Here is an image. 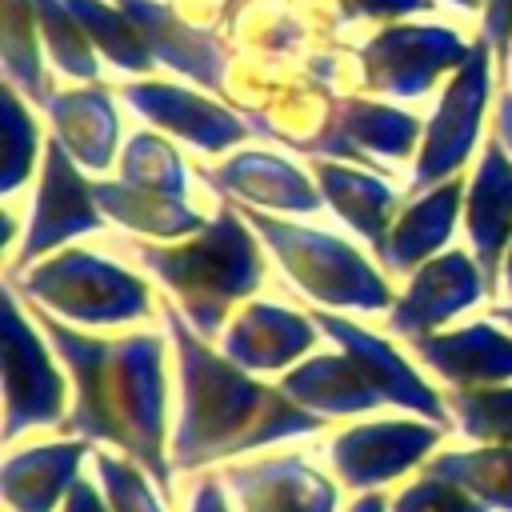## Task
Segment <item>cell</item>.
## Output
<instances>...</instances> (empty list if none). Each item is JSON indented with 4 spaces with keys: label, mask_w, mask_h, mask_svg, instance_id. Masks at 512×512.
Listing matches in <instances>:
<instances>
[{
    "label": "cell",
    "mask_w": 512,
    "mask_h": 512,
    "mask_svg": "<svg viewBox=\"0 0 512 512\" xmlns=\"http://www.w3.org/2000/svg\"><path fill=\"white\" fill-rule=\"evenodd\" d=\"M72 8V16L80 20V28L88 32V40L96 44V52L116 68V72H152L156 60L144 48L136 24L128 20V12L116 0H64Z\"/></svg>",
    "instance_id": "cell-29"
},
{
    "label": "cell",
    "mask_w": 512,
    "mask_h": 512,
    "mask_svg": "<svg viewBox=\"0 0 512 512\" xmlns=\"http://www.w3.org/2000/svg\"><path fill=\"white\" fill-rule=\"evenodd\" d=\"M64 512H108V508H104L100 492L88 480H76L72 492H68V500H64Z\"/></svg>",
    "instance_id": "cell-39"
},
{
    "label": "cell",
    "mask_w": 512,
    "mask_h": 512,
    "mask_svg": "<svg viewBox=\"0 0 512 512\" xmlns=\"http://www.w3.org/2000/svg\"><path fill=\"white\" fill-rule=\"evenodd\" d=\"M92 196L100 204L104 216H112L124 228L136 232H152V236H196L208 220L188 204V196H168V192H152V188H136L124 180H96Z\"/></svg>",
    "instance_id": "cell-26"
},
{
    "label": "cell",
    "mask_w": 512,
    "mask_h": 512,
    "mask_svg": "<svg viewBox=\"0 0 512 512\" xmlns=\"http://www.w3.org/2000/svg\"><path fill=\"white\" fill-rule=\"evenodd\" d=\"M244 220L276 252L280 268L308 300L332 304V308H364V312L396 304L388 280L348 240H340L324 228L268 216L260 208H244Z\"/></svg>",
    "instance_id": "cell-4"
},
{
    "label": "cell",
    "mask_w": 512,
    "mask_h": 512,
    "mask_svg": "<svg viewBox=\"0 0 512 512\" xmlns=\"http://www.w3.org/2000/svg\"><path fill=\"white\" fill-rule=\"evenodd\" d=\"M20 292L52 316H68L76 324H120L152 316V296L140 276L124 264L104 260L100 252H60L44 264H28L20 276Z\"/></svg>",
    "instance_id": "cell-5"
},
{
    "label": "cell",
    "mask_w": 512,
    "mask_h": 512,
    "mask_svg": "<svg viewBox=\"0 0 512 512\" xmlns=\"http://www.w3.org/2000/svg\"><path fill=\"white\" fill-rule=\"evenodd\" d=\"M460 200H464V184L452 176L436 188H424L388 228L384 244H380V260L388 272H412L420 268L448 236H452V224H456V212H460Z\"/></svg>",
    "instance_id": "cell-23"
},
{
    "label": "cell",
    "mask_w": 512,
    "mask_h": 512,
    "mask_svg": "<svg viewBox=\"0 0 512 512\" xmlns=\"http://www.w3.org/2000/svg\"><path fill=\"white\" fill-rule=\"evenodd\" d=\"M280 392L308 408L320 420L332 416H356V412H372L384 404V396L376 392V384L360 372V364L340 348V352H324V356H304L296 368L284 372Z\"/></svg>",
    "instance_id": "cell-22"
},
{
    "label": "cell",
    "mask_w": 512,
    "mask_h": 512,
    "mask_svg": "<svg viewBox=\"0 0 512 512\" xmlns=\"http://www.w3.org/2000/svg\"><path fill=\"white\" fill-rule=\"evenodd\" d=\"M436 480L456 484L468 492L480 508L512 512V448H464V452H440L424 468Z\"/></svg>",
    "instance_id": "cell-28"
},
{
    "label": "cell",
    "mask_w": 512,
    "mask_h": 512,
    "mask_svg": "<svg viewBox=\"0 0 512 512\" xmlns=\"http://www.w3.org/2000/svg\"><path fill=\"white\" fill-rule=\"evenodd\" d=\"M44 112L52 120V136L64 144V152L80 168L104 172L112 164L116 144H120V112L104 84H80V88L52 92Z\"/></svg>",
    "instance_id": "cell-21"
},
{
    "label": "cell",
    "mask_w": 512,
    "mask_h": 512,
    "mask_svg": "<svg viewBox=\"0 0 512 512\" xmlns=\"http://www.w3.org/2000/svg\"><path fill=\"white\" fill-rule=\"evenodd\" d=\"M500 292L512 296V244H508V252H504V268H500Z\"/></svg>",
    "instance_id": "cell-42"
},
{
    "label": "cell",
    "mask_w": 512,
    "mask_h": 512,
    "mask_svg": "<svg viewBox=\"0 0 512 512\" xmlns=\"http://www.w3.org/2000/svg\"><path fill=\"white\" fill-rule=\"evenodd\" d=\"M464 224L476 248V264L484 268L488 284H500L504 252L512 244V156L492 136L480 152V164L464 192Z\"/></svg>",
    "instance_id": "cell-16"
},
{
    "label": "cell",
    "mask_w": 512,
    "mask_h": 512,
    "mask_svg": "<svg viewBox=\"0 0 512 512\" xmlns=\"http://www.w3.org/2000/svg\"><path fill=\"white\" fill-rule=\"evenodd\" d=\"M492 320H504V324L512 328V304H504V308H496V312H492Z\"/></svg>",
    "instance_id": "cell-44"
},
{
    "label": "cell",
    "mask_w": 512,
    "mask_h": 512,
    "mask_svg": "<svg viewBox=\"0 0 512 512\" xmlns=\"http://www.w3.org/2000/svg\"><path fill=\"white\" fill-rule=\"evenodd\" d=\"M44 40L36 24L32 0H4V20H0V60H4V84H12L28 104H48L52 100V80L44 68Z\"/></svg>",
    "instance_id": "cell-27"
},
{
    "label": "cell",
    "mask_w": 512,
    "mask_h": 512,
    "mask_svg": "<svg viewBox=\"0 0 512 512\" xmlns=\"http://www.w3.org/2000/svg\"><path fill=\"white\" fill-rule=\"evenodd\" d=\"M492 124H496V140H500V144L508 148V156H512V88H504V92H500Z\"/></svg>",
    "instance_id": "cell-40"
},
{
    "label": "cell",
    "mask_w": 512,
    "mask_h": 512,
    "mask_svg": "<svg viewBox=\"0 0 512 512\" xmlns=\"http://www.w3.org/2000/svg\"><path fill=\"white\" fill-rule=\"evenodd\" d=\"M188 512H228L216 476H204V480L196 484V492H192V508H188Z\"/></svg>",
    "instance_id": "cell-38"
},
{
    "label": "cell",
    "mask_w": 512,
    "mask_h": 512,
    "mask_svg": "<svg viewBox=\"0 0 512 512\" xmlns=\"http://www.w3.org/2000/svg\"><path fill=\"white\" fill-rule=\"evenodd\" d=\"M420 364H428L452 388H492L512 380V336L492 320H472L456 332L412 340Z\"/></svg>",
    "instance_id": "cell-19"
},
{
    "label": "cell",
    "mask_w": 512,
    "mask_h": 512,
    "mask_svg": "<svg viewBox=\"0 0 512 512\" xmlns=\"http://www.w3.org/2000/svg\"><path fill=\"white\" fill-rule=\"evenodd\" d=\"M160 312L168 320L180 364V416L168 444L176 468L192 472L260 444L324 428L320 416L292 404L280 388L256 384L252 372L232 364L224 352H212L176 304L160 300Z\"/></svg>",
    "instance_id": "cell-2"
},
{
    "label": "cell",
    "mask_w": 512,
    "mask_h": 512,
    "mask_svg": "<svg viewBox=\"0 0 512 512\" xmlns=\"http://www.w3.org/2000/svg\"><path fill=\"white\" fill-rule=\"evenodd\" d=\"M348 512H388V504H384V496H360Z\"/></svg>",
    "instance_id": "cell-41"
},
{
    "label": "cell",
    "mask_w": 512,
    "mask_h": 512,
    "mask_svg": "<svg viewBox=\"0 0 512 512\" xmlns=\"http://www.w3.org/2000/svg\"><path fill=\"white\" fill-rule=\"evenodd\" d=\"M0 104H4V192L12 196L32 176L40 152V124L28 112V100L12 84H4Z\"/></svg>",
    "instance_id": "cell-33"
},
{
    "label": "cell",
    "mask_w": 512,
    "mask_h": 512,
    "mask_svg": "<svg viewBox=\"0 0 512 512\" xmlns=\"http://www.w3.org/2000/svg\"><path fill=\"white\" fill-rule=\"evenodd\" d=\"M316 328L324 336H332L356 364L360 372L376 384V392L384 396V404H400L416 416H428L432 424H444V412H448V400L436 396V388L376 332L360 328L356 320H344V316H332V312H312Z\"/></svg>",
    "instance_id": "cell-13"
},
{
    "label": "cell",
    "mask_w": 512,
    "mask_h": 512,
    "mask_svg": "<svg viewBox=\"0 0 512 512\" xmlns=\"http://www.w3.org/2000/svg\"><path fill=\"white\" fill-rule=\"evenodd\" d=\"M504 80H512V56H508V72H504Z\"/></svg>",
    "instance_id": "cell-45"
},
{
    "label": "cell",
    "mask_w": 512,
    "mask_h": 512,
    "mask_svg": "<svg viewBox=\"0 0 512 512\" xmlns=\"http://www.w3.org/2000/svg\"><path fill=\"white\" fill-rule=\"evenodd\" d=\"M488 288V276L480 264H472L468 252H444L424 260L408 288L396 296L388 328L404 340H424L432 328H440L444 320H452L456 312H464L468 304H476Z\"/></svg>",
    "instance_id": "cell-12"
},
{
    "label": "cell",
    "mask_w": 512,
    "mask_h": 512,
    "mask_svg": "<svg viewBox=\"0 0 512 512\" xmlns=\"http://www.w3.org/2000/svg\"><path fill=\"white\" fill-rule=\"evenodd\" d=\"M436 440H440V424L376 420L336 432L328 444V460L348 488H372L420 464L436 448Z\"/></svg>",
    "instance_id": "cell-11"
},
{
    "label": "cell",
    "mask_w": 512,
    "mask_h": 512,
    "mask_svg": "<svg viewBox=\"0 0 512 512\" xmlns=\"http://www.w3.org/2000/svg\"><path fill=\"white\" fill-rule=\"evenodd\" d=\"M416 140H424V124L384 100H364V96H348L336 104V116L324 132V140L316 144V152H332V156H348V160H404L412 156Z\"/></svg>",
    "instance_id": "cell-18"
},
{
    "label": "cell",
    "mask_w": 512,
    "mask_h": 512,
    "mask_svg": "<svg viewBox=\"0 0 512 512\" xmlns=\"http://www.w3.org/2000/svg\"><path fill=\"white\" fill-rule=\"evenodd\" d=\"M312 176L316 188L324 196V204H332V212L340 220H348L376 252L392 228V208H396V188L372 172L348 168V164H332V160H312Z\"/></svg>",
    "instance_id": "cell-24"
},
{
    "label": "cell",
    "mask_w": 512,
    "mask_h": 512,
    "mask_svg": "<svg viewBox=\"0 0 512 512\" xmlns=\"http://www.w3.org/2000/svg\"><path fill=\"white\" fill-rule=\"evenodd\" d=\"M492 64H496L492 44L484 36H476L468 60L452 72V80L444 84V92L424 124V140H420L416 168H412V192L436 188L468 164V156L480 140V128H484L488 100H492Z\"/></svg>",
    "instance_id": "cell-6"
},
{
    "label": "cell",
    "mask_w": 512,
    "mask_h": 512,
    "mask_svg": "<svg viewBox=\"0 0 512 512\" xmlns=\"http://www.w3.org/2000/svg\"><path fill=\"white\" fill-rule=\"evenodd\" d=\"M448 408L468 440L512 448V388H452Z\"/></svg>",
    "instance_id": "cell-32"
},
{
    "label": "cell",
    "mask_w": 512,
    "mask_h": 512,
    "mask_svg": "<svg viewBox=\"0 0 512 512\" xmlns=\"http://www.w3.org/2000/svg\"><path fill=\"white\" fill-rule=\"evenodd\" d=\"M48 332L56 356L76 380V408L60 420L64 432L84 440H108L148 468L160 492H172V468L164 456V344L152 332L96 340L60 324V316L32 308Z\"/></svg>",
    "instance_id": "cell-1"
},
{
    "label": "cell",
    "mask_w": 512,
    "mask_h": 512,
    "mask_svg": "<svg viewBox=\"0 0 512 512\" xmlns=\"http://www.w3.org/2000/svg\"><path fill=\"white\" fill-rule=\"evenodd\" d=\"M340 4H344V0H340Z\"/></svg>",
    "instance_id": "cell-47"
},
{
    "label": "cell",
    "mask_w": 512,
    "mask_h": 512,
    "mask_svg": "<svg viewBox=\"0 0 512 512\" xmlns=\"http://www.w3.org/2000/svg\"><path fill=\"white\" fill-rule=\"evenodd\" d=\"M240 512H332L336 488L300 456H272L224 468Z\"/></svg>",
    "instance_id": "cell-20"
},
{
    "label": "cell",
    "mask_w": 512,
    "mask_h": 512,
    "mask_svg": "<svg viewBox=\"0 0 512 512\" xmlns=\"http://www.w3.org/2000/svg\"><path fill=\"white\" fill-rule=\"evenodd\" d=\"M168 8H172L176 16H184L188 24H196V28L208 32L216 20H224L228 0H168Z\"/></svg>",
    "instance_id": "cell-37"
},
{
    "label": "cell",
    "mask_w": 512,
    "mask_h": 512,
    "mask_svg": "<svg viewBox=\"0 0 512 512\" xmlns=\"http://www.w3.org/2000/svg\"><path fill=\"white\" fill-rule=\"evenodd\" d=\"M120 180L136 184V188L168 192V196H184L188 192V168H184L180 152L164 136H156L148 128L128 136V144L120 152Z\"/></svg>",
    "instance_id": "cell-31"
},
{
    "label": "cell",
    "mask_w": 512,
    "mask_h": 512,
    "mask_svg": "<svg viewBox=\"0 0 512 512\" xmlns=\"http://www.w3.org/2000/svg\"><path fill=\"white\" fill-rule=\"evenodd\" d=\"M32 8H36L40 40H44L52 68L64 72L68 80L100 84V52L88 40V32L80 28V20L72 16V8L64 0H32Z\"/></svg>",
    "instance_id": "cell-30"
},
{
    "label": "cell",
    "mask_w": 512,
    "mask_h": 512,
    "mask_svg": "<svg viewBox=\"0 0 512 512\" xmlns=\"http://www.w3.org/2000/svg\"><path fill=\"white\" fill-rule=\"evenodd\" d=\"M236 4H244V0H236Z\"/></svg>",
    "instance_id": "cell-46"
},
{
    "label": "cell",
    "mask_w": 512,
    "mask_h": 512,
    "mask_svg": "<svg viewBox=\"0 0 512 512\" xmlns=\"http://www.w3.org/2000/svg\"><path fill=\"white\" fill-rule=\"evenodd\" d=\"M480 36L492 44L500 72H508V56H512V0H484Z\"/></svg>",
    "instance_id": "cell-36"
},
{
    "label": "cell",
    "mask_w": 512,
    "mask_h": 512,
    "mask_svg": "<svg viewBox=\"0 0 512 512\" xmlns=\"http://www.w3.org/2000/svg\"><path fill=\"white\" fill-rule=\"evenodd\" d=\"M96 228H100V204L92 196V184L80 176L76 160L64 152V144L56 136L44 140L40 192H36L24 248H20V260L12 264V272L36 264L48 248H56L80 232H96Z\"/></svg>",
    "instance_id": "cell-9"
},
{
    "label": "cell",
    "mask_w": 512,
    "mask_h": 512,
    "mask_svg": "<svg viewBox=\"0 0 512 512\" xmlns=\"http://www.w3.org/2000/svg\"><path fill=\"white\" fill-rule=\"evenodd\" d=\"M136 256L180 300L196 336H216L228 308L260 288L264 256L248 220L224 200L220 212L184 244H136Z\"/></svg>",
    "instance_id": "cell-3"
},
{
    "label": "cell",
    "mask_w": 512,
    "mask_h": 512,
    "mask_svg": "<svg viewBox=\"0 0 512 512\" xmlns=\"http://www.w3.org/2000/svg\"><path fill=\"white\" fill-rule=\"evenodd\" d=\"M92 460H96V468H100V480H104V492H108V500H112V512H164V508L156 504L152 484L140 476V468H136L132 456L116 460V456H108V452L96 448Z\"/></svg>",
    "instance_id": "cell-34"
},
{
    "label": "cell",
    "mask_w": 512,
    "mask_h": 512,
    "mask_svg": "<svg viewBox=\"0 0 512 512\" xmlns=\"http://www.w3.org/2000/svg\"><path fill=\"white\" fill-rule=\"evenodd\" d=\"M64 380L36 328L20 316L16 296L4 292V436L12 440L36 424H60Z\"/></svg>",
    "instance_id": "cell-8"
},
{
    "label": "cell",
    "mask_w": 512,
    "mask_h": 512,
    "mask_svg": "<svg viewBox=\"0 0 512 512\" xmlns=\"http://www.w3.org/2000/svg\"><path fill=\"white\" fill-rule=\"evenodd\" d=\"M312 344H316L312 312H292L268 300H252L220 336V352L244 372H276L300 360Z\"/></svg>",
    "instance_id": "cell-17"
},
{
    "label": "cell",
    "mask_w": 512,
    "mask_h": 512,
    "mask_svg": "<svg viewBox=\"0 0 512 512\" xmlns=\"http://www.w3.org/2000/svg\"><path fill=\"white\" fill-rule=\"evenodd\" d=\"M436 4H448L456 12H484V0H436Z\"/></svg>",
    "instance_id": "cell-43"
},
{
    "label": "cell",
    "mask_w": 512,
    "mask_h": 512,
    "mask_svg": "<svg viewBox=\"0 0 512 512\" xmlns=\"http://www.w3.org/2000/svg\"><path fill=\"white\" fill-rule=\"evenodd\" d=\"M120 96L148 124H156L160 132H168L200 152H228L232 144L248 140V132H252L220 100L192 92L184 84H172V80H128L120 88Z\"/></svg>",
    "instance_id": "cell-10"
},
{
    "label": "cell",
    "mask_w": 512,
    "mask_h": 512,
    "mask_svg": "<svg viewBox=\"0 0 512 512\" xmlns=\"http://www.w3.org/2000/svg\"><path fill=\"white\" fill-rule=\"evenodd\" d=\"M392 512H484L468 492H460L456 484H448V480H436V476H420V480H412L400 496H396V504H392Z\"/></svg>",
    "instance_id": "cell-35"
},
{
    "label": "cell",
    "mask_w": 512,
    "mask_h": 512,
    "mask_svg": "<svg viewBox=\"0 0 512 512\" xmlns=\"http://www.w3.org/2000/svg\"><path fill=\"white\" fill-rule=\"evenodd\" d=\"M88 444H36L4 460V500L12 512H52L64 492H72L76 464Z\"/></svg>",
    "instance_id": "cell-25"
},
{
    "label": "cell",
    "mask_w": 512,
    "mask_h": 512,
    "mask_svg": "<svg viewBox=\"0 0 512 512\" xmlns=\"http://www.w3.org/2000/svg\"><path fill=\"white\" fill-rule=\"evenodd\" d=\"M200 176L208 180L212 192H220L224 200H244L248 208H272V212H316L324 204L316 180H308L304 168H296L292 160L264 152V148H248L228 156L216 168H200Z\"/></svg>",
    "instance_id": "cell-15"
},
{
    "label": "cell",
    "mask_w": 512,
    "mask_h": 512,
    "mask_svg": "<svg viewBox=\"0 0 512 512\" xmlns=\"http://www.w3.org/2000/svg\"><path fill=\"white\" fill-rule=\"evenodd\" d=\"M472 52V40H464L448 24H412L396 20L384 24L364 48L360 68L364 84L392 100H420L436 88L444 72H456Z\"/></svg>",
    "instance_id": "cell-7"
},
{
    "label": "cell",
    "mask_w": 512,
    "mask_h": 512,
    "mask_svg": "<svg viewBox=\"0 0 512 512\" xmlns=\"http://www.w3.org/2000/svg\"><path fill=\"white\" fill-rule=\"evenodd\" d=\"M128 20L136 24L144 48L152 52L156 64L196 80L200 88L208 92H220L224 88V76H228V56H224V44L220 36L188 24L184 16H176L168 8V0H116Z\"/></svg>",
    "instance_id": "cell-14"
}]
</instances>
